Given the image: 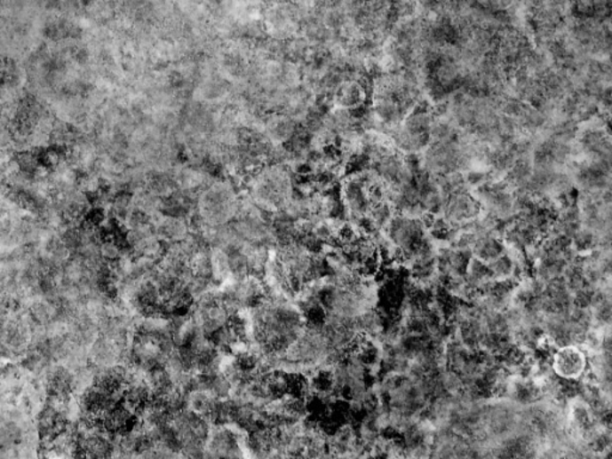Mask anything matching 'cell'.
Masks as SVG:
<instances>
[{"label":"cell","mask_w":612,"mask_h":459,"mask_svg":"<svg viewBox=\"0 0 612 459\" xmlns=\"http://www.w3.org/2000/svg\"><path fill=\"white\" fill-rule=\"evenodd\" d=\"M586 358L574 344L559 347L552 359V370L560 377L576 379L585 371Z\"/></svg>","instance_id":"obj_1"}]
</instances>
